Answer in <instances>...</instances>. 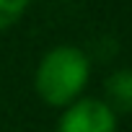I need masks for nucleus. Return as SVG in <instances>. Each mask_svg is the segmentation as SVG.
<instances>
[{
	"label": "nucleus",
	"instance_id": "obj_1",
	"mask_svg": "<svg viewBox=\"0 0 132 132\" xmlns=\"http://www.w3.org/2000/svg\"><path fill=\"white\" fill-rule=\"evenodd\" d=\"M91 78V60L80 47L57 44L47 49L34 70V88L49 106L65 109L80 98Z\"/></svg>",
	"mask_w": 132,
	"mask_h": 132
},
{
	"label": "nucleus",
	"instance_id": "obj_2",
	"mask_svg": "<svg viewBox=\"0 0 132 132\" xmlns=\"http://www.w3.org/2000/svg\"><path fill=\"white\" fill-rule=\"evenodd\" d=\"M57 132H117V114L104 98L86 96L62 109Z\"/></svg>",
	"mask_w": 132,
	"mask_h": 132
},
{
	"label": "nucleus",
	"instance_id": "obj_3",
	"mask_svg": "<svg viewBox=\"0 0 132 132\" xmlns=\"http://www.w3.org/2000/svg\"><path fill=\"white\" fill-rule=\"evenodd\" d=\"M104 93H106V104L111 106V111H122V114H132V68H122L117 73H111L104 83Z\"/></svg>",
	"mask_w": 132,
	"mask_h": 132
},
{
	"label": "nucleus",
	"instance_id": "obj_4",
	"mask_svg": "<svg viewBox=\"0 0 132 132\" xmlns=\"http://www.w3.org/2000/svg\"><path fill=\"white\" fill-rule=\"evenodd\" d=\"M26 11H29L26 0H0V31L18 23Z\"/></svg>",
	"mask_w": 132,
	"mask_h": 132
}]
</instances>
